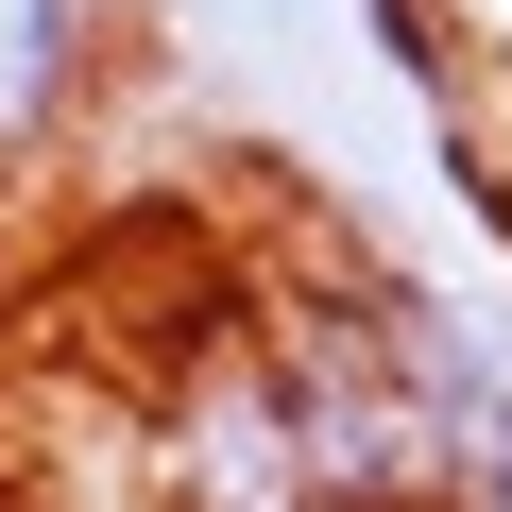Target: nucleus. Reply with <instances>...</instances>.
<instances>
[{
  "label": "nucleus",
  "mask_w": 512,
  "mask_h": 512,
  "mask_svg": "<svg viewBox=\"0 0 512 512\" xmlns=\"http://www.w3.org/2000/svg\"><path fill=\"white\" fill-rule=\"evenodd\" d=\"M86 69H103V0H0V171L86 120Z\"/></svg>",
  "instance_id": "1"
}]
</instances>
